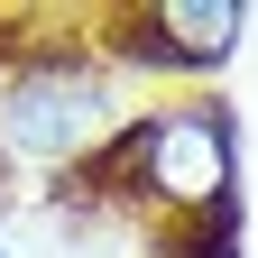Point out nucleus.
Returning a JSON list of instances; mask_svg holds the SVG:
<instances>
[{
    "label": "nucleus",
    "instance_id": "nucleus-3",
    "mask_svg": "<svg viewBox=\"0 0 258 258\" xmlns=\"http://www.w3.org/2000/svg\"><path fill=\"white\" fill-rule=\"evenodd\" d=\"M240 0H157V10L120 19V55L129 64H175V74H203L240 46Z\"/></svg>",
    "mask_w": 258,
    "mask_h": 258
},
{
    "label": "nucleus",
    "instance_id": "nucleus-2",
    "mask_svg": "<svg viewBox=\"0 0 258 258\" xmlns=\"http://www.w3.org/2000/svg\"><path fill=\"white\" fill-rule=\"evenodd\" d=\"M0 139H10L28 166H83L92 148L120 139V92L102 74H83V64H37V74H19L0 92Z\"/></svg>",
    "mask_w": 258,
    "mask_h": 258
},
{
    "label": "nucleus",
    "instance_id": "nucleus-4",
    "mask_svg": "<svg viewBox=\"0 0 258 258\" xmlns=\"http://www.w3.org/2000/svg\"><path fill=\"white\" fill-rule=\"evenodd\" d=\"M0 258H19V240H10V231H0Z\"/></svg>",
    "mask_w": 258,
    "mask_h": 258
},
{
    "label": "nucleus",
    "instance_id": "nucleus-1",
    "mask_svg": "<svg viewBox=\"0 0 258 258\" xmlns=\"http://www.w3.org/2000/svg\"><path fill=\"white\" fill-rule=\"evenodd\" d=\"M111 166L157 212H221L231 203V120L203 111V102L148 111V120H129L111 139Z\"/></svg>",
    "mask_w": 258,
    "mask_h": 258
}]
</instances>
